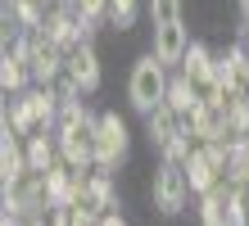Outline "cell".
I'll use <instances>...</instances> for the list:
<instances>
[{
	"instance_id": "4fadbf2b",
	"label": "cell",
	"mask_w": 249,
	"mask_h": 226,
	"mask_svg": "<svg viewBox=\"0 0 249 226\" xmlns=\"http://www.w3.org/2000/svg\"><path fill=\"white\" fill-rule=\"evenodd\" d=\"M150 18L159 23H181V0H150Z\"/></svg>"
},
{
	"instance_id": "8fae6325",
	"label": "cell",
	"mask_w": 249,
	"mask_h": 226,
	"mask_svg": "<svg viewBox=\"0 0 249 226\" xmlns=\"http://www.w3.org/2000/svg\"><path fill=\"white\" fill-rule=\"evenodd\" d=\"M27 168H36V172H50V168H54V149H50V140H46V131L27 136Z\"/></svg>"
},
{
	"instance_id": "9c48e42d",
	"label": "cell",
	"mask_w": 249,
	"mask_h": 226,
	"mask_svg": "<svg viewBox=\"0 0 249 226\" xmlns=\"http://www.w3.org/2000/svg\"><path fill=\"white\" fill-rule=\"evenodd\" d=\"M18 140H23V136L5 131V149H0V172H5V186H9V181H18V176L27 172V154L18 149Z\"/></svg>"
},
{
	"instance_id": "52a82bcc",
	"label": "cell",
	"mask_w": 249,
	"mask_h": 226,
	"mask_svg": "<svg viewBox=\"0 0 249 226\" xmlns=\"http://www.w3.org/2000/svg\"><path fill=\"white\" fill-rule=\"evenodd\" d=\"M186 50H190V36H186L181 23H159L154 27V54L163 59V64H181Z\"/></svg>"
},
{
	"instance_id": "8992f818",
	"label": "cell",
	"mask_w": 249,
	"mask_h": 226,
	"mask_svg": "<svg viewBox=\"0 0 249 226\" xmlns=\"http://www.w3.org/2000/svg\"><path fill=\"white\" fill-rule=\"evenodd\" d=\"M64 77L77 90H95L100 86V59L91 50V41H72L64 50Z\"/></svg>"
},
{
	"instance_id": "5b68a950",
	"label": "cell",
	"mask_w": 249,
	"mask_h": 226,
	"mask_svg": "<svg viewBox=\"0 0 249 226\" xmlns=\"http://www.w3.org/2000/svg\"><path fill=\"white\" fill-rule=\"evenodd\" d=\"M123 158H127V122L118 113H100L95 118V163L118 168Z\"/></svg>"
},
{
	"instance_id": "7c38bea8",
	"label": "cell",
	"mask_w": 249,
	"mask_h": 226,
	"mask_svg": "<svg viewBox=\"0 0 249 226\" xmlns=\"http://www.w3.org/2000/svg\"><path fill=\"white\" fill-rule=\"evenodd\" d=\"M136 14H141V0H109V14H105V18L113 27H131V23H136Z\"/></svg>"
},
{
	"instance_id": "ba28073f",
	"label": "cell",
	"mask_w": 249,
	"mask_h": 226,
	"mask_svg": "<svg viewBox=\"0 0 249 226\" xmlns=\"http://www.w3.org/2000/svg\"><path fill=\"white\" fill-rule=\"evenodd\" d=\"M181 72L190 77V86H204V82L217 77V64H213V54L204 50L199 41H190V50H186V59H181Z\"/></svg>"
},
{
	"instance_id": "6da1fadb",
	"label": "cell",
	"mask_w": 249,
	"mask_h": 226,
	"mask_svg": "<svg viewBox=\"0 0 249 226\" xmlns=\"http://www.w3.org/2000/svg\"><path fill=\"white\" fill-rule=\"evenodd\" d=\"M59 154L68 168H86L95 163V118L82 109L77 100L64 104V118H59Z\"/></svg>"
},
{
	"instance_id": "30bf717a",
	"label": "cell",
	"mask_w": 249,
	"mask_h": 226,
	"mask_svg": "<svg viewBox=\"0 0 249 226\" xmlns=\"http://www.w3.org/2000/svg\"><path fill=\"white\" fill-rule=\"evenodd\" d=\"M32 77V68H27L23 50L14 45V50H5V64H0V82H5V90H23V82Z\"/></svg>"
},
{
	"instance_id": "7a4b0ae2",
	"label": "cell",
	"mask_w": 249,
	"mask_h": 226,
	"mask_svg": "<svg viewBox=\"0 0 249 226\" xmlns=\"http://www.w3.org/2000/svg\"><path fill=\"white\" fill-rule=\"evenodd\" d=\"M168 64L159 54H145L136 68H131V82H127V95H131V104H136L141 113H154L159 104L168 100V72H163Z\"/></svg>"
},
{
	"instance_id": "277c9868",
	"label": "cell",
	"mask_w": 249,
	"mask_h": 226,
	"mask_svg": "<svg viewBox=\"0 0 249 226\" xmlns=\"http://www.w3.org/2000/svg\"><path fill=\"white\" fill-rule=\"evenodd\" d=\"M186 194H190L186 158H163V168L154 172V204L163 208V213H181V208H186Z\"/></svg>"
},
{
	"instance_id": "3957f363",
	"label": "cell",
	"mask_w": 249,
	"mask_h": 226,
	"mask_svg": "<svg viewBox=\"0 0 249 226\" xmlns=\"http://www.w3.org/2000/svg\"><path fill=\"white\" fill-rule=\"evenodd\" d=\"M150 118V140L163 149L168 158H186L190 154V131H186V113H177L172 104L163 100L154 113H145Z\"/></svg>"
}]
</instances>
